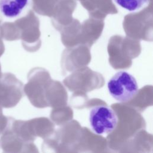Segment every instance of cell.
Instances as JSON below:
<instances>
[{
  "mask_svg": "<svg viewBox=\"0 0 153 153\" xmlns=\"http://www.w3.org/2000/svg\"><path fill=\"white\" fill-rule=\"evenodd\" d=\"M88 119L93 131L97 134L112 133L118 124L116 112L107 105H97L92 108L89 112Z\"/></svg>",
  "mask_w": 153,
  "mask_h": 153,
  "instance_id": "7a4b0ae2",
  "label": "cell"
},
{
  "mask_svg": "<svg viewBox=\"0 0 153 153\" xmlns=\"http://www.w3.org/2000/svg\"><path fill=\"white\" fill-rule=\"evenodd\" d=\"M122 8L129 11H134L149 3L150 0H114Z\"/></svg>",
  "mask_w": 153,
  "mask_h": 153,
  "instance_id": "8992f818",
  "label": "cell"
},
{
  "mask_svg": "<svg viewBox=\"0 0 153 153\" xmlns=\"http://www.w3.org/2000/svg\"><path fill=\"white\" fill-rule=\"evenodd\" d=\"M90 13L106 15L108 13H116L117 10L112 0H78Z\"/></svg>",
  "mask_w": 153,
  "mask_h": 153,
  "instance_id": "3957f363",
  "label": "cell"
},
{
  "mask_svg": "<svg viewBox=\"0 0 153 153\" xmlns=\"http://www.w3.org/2000/svg\"><path fill=\"white\" fill-rule=\"evenodd\" d=\"M108 89L114 99L125 103L131 100L136 96L138 84L131 74L125 71H120L109 80Z\"/></svg>",
  "mask_w": 153,
  "mask_h": 153,
  "instance_id": "6da1fadb",
  "label": "cell"
},
{
  "mask_svg": "<svg viewBox=\"0 0 153 153\" xmlns=\"http://www.w3.org/2000/svg\"><path fill=\"white\" fill-rule=\"evenodd\" d=\"M33 8L41 14H48L54 11L57 0H32Z\"/></svg>",
  "mask_w": 153,
  "mask_h": 153,
  "instance_id": "5b68a950",
  "label": "cell"
},
{
  "mask_svg": "<svg viewBox=\"0 0 153 153\" xmlns=\"http://www.w3.org/2000/svg\"><path fill=\"white\" fill-rule=\"evenodd\" d=\"M28 2L29 0H1L0 11L7 17H16L21 14Z\"/></svg>",
  "mask_w": 153,
  "mask_h": 153,
  "instance_id": "277c9868",
  "label": "cell"
}]
</instances>
